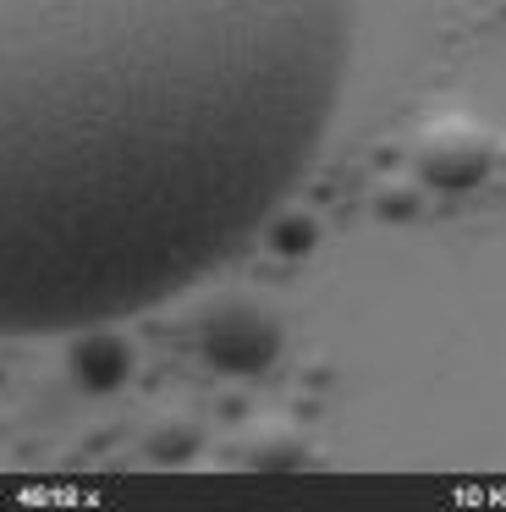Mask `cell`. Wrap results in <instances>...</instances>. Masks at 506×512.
Wrapping results in <instances>:
<instances>
[{
	"mask_svg": "<svg viewBox=\"0 0 506 512\" xmlns=\"http://www.w3.org/2000/svg\"><path fill=\"white\" fill-rule=\"evenodd\" d=\"M358 0H0V336H77L215 276L292 204Z\"/></svg>",
	"mask_w": 506,
	"mask_h": 512,
	"instance_id": "1",
	"label": "cell"
},
{
	"mask_svg": "<svg viewBox=\"0 0 506 512\" xmlns=\"http://www.w3.org/2000/svg\"><path fill=\"white\" fill-rule=\"evenodd\" d=\"M457 133H462V122H435L424 133V171L435 182H473V177H484L490 171V144L484 138H473L468 149H457Z\"/></svg>",
	"mask_w": 506,
	"mask_h": 512,
	"instance_id": "2",
	"label": "cell"
}]
</instances>
